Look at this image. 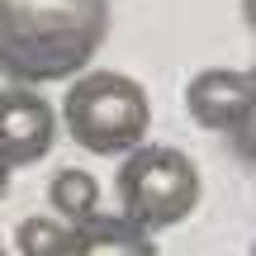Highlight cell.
<instances>
[{
	"instance_id": "277c9868",
	"label": "cell",
	"mask_w": 256,
	"mask_h": 256,
	"mask_svg": "<svg viewBox=\"0 0 256 256\" xmlns=\"http://www.w3.org/2000/svg\"><path fill=\"white\" fill-rule=\"evenodd\" d=\"M57 142V114L34 86H5L0 90V162L10 171L34 166Z\"/></svg>"
},
{
	"instance_id": "ba28073f",
	"label": "cell",
	"mask_w": 256,
	"mask_h": 256,
	"mask_svg": "<svg viewBox=\"0 0 256 256\" xmlns=\"http://www.w3.org/2000/svg\"><path fill=\"white\" fill-rule=\"evenodd\" d=\"M62 232H66V223H57V218H24L14 228V252L19 256H57Z\"/></svg>"
},
{
	"instance_id": "6da1fadb",
	"label": "cell",
	"mask_w": 256,
	"mask_h": 256,
	"mask_svg": "<svg viewBox=\"0 0 256 256\" xmlns=\"http://www.w3.org/2000/svg\"><path fill=\"white\" fill-rule=\"evenodd\" d=\"M110 38V0H0V76L72 81Z\"/></svg>"
},
{
	"instance_id": "3957f363",
	"label": "cell",
	"mask_w": 256,
	"mask_h": 256,
	"mask_svg": "<svg viewBox=\"0 0 256 256\" xmlns=\"http://www.w3.org/2000/svg\"><path fill=\"white\" fill-rule=\"evenodd\" d=\"M114 190H119V209L133 228L166 232L194 214L204 185H200V166L185 152L162 142H138L133 152H124Z\"/></svg>"
},
{
	"instance_id": "7a4b0ae2",
	"label": "cell",
	"mask_w": 256,
	"mask_h": 256,
	"mask_svg": "<svg viewBox=\"0 0 256 256\" xmlns=\"http://www.w3.org/2000/svg\"><path fill=\"white\" fill-rule=\"evenodd\" d=\"M152 104L147 90L124 72H86L72 76L62 95V128L90 156H124L147 142Z\"/></svg>"
},
{
	"instance_id": "8992f818",
	"label": "cell",
	"mask_w": 256,
	"mask_h": 256,
	"mask_svg": "<svg viewBox=\"0 0 256 256\" xmlns=\"http://www.w3.org/2000/svg\"><path fill=\"white\" fill-rule=\"evenodd\" d=\"M57 256H156V242H152V232L133 228L124 214L95 209L90 218L66 223Z\"/></svg>"
},
{
	"instance_id": "52a82bcc",
	"label": "cell",
	"mask_w": 256,
	"mask_h": 256,
	"mask_svg": "<svg viewBox=\"0 0 256 256\" xmlns=\"http://www.w3.org/2000/svg\"><path fill=\"white\" fill-rule=\"evenodd\" d=\"M48 204H52V214L62 223H81L100 209V180L90 171H81V166H66L48 185Z\"/></svg>"
},
{
	"instance_id": "9c48e42d",
	"label": "cell",
	"mask_w": 256,
	"mask_h": 256,
	"mask_svg": "<svg viewBox=\"0 0 256 256\" xmlns=\"http://www.w3.org/2000/svg\"><path fill=\"white\" fill-rule=\"evenodd\" d=\"M5 194H10V166L0 162V200H5Z\"/></svg>"
},
{
	"instance_id": "30bf717a",
	"label": "cell",
	"mask_w": 256,
	"mask_h": 256,
	"mask_svg": "<svg viewBox=\"0 0 256 256\" xmlns=\"http://www.w3.org/2000/svg\"><path fill=\"white\" fill-rule=\"evenodd\" d=\"M0 256H10V252H5V247H0Z\"/></svg>"
},
{
	"instance_id": "5b68a950",
	"label": "cell",
	"mask_w": 256,
	"mask_h": 256,
	"mask_svg": "<svg viewBox=\"0 0 256 256\" xmlns=\"http://www.w3.org/2000/svg\"><path fill=\"white\" fill-rule=\"evenodd\" d=\"M252 104H256V76L242 66H209L185 86V110L200 128H218V133L247 128Z\"/></svg>"
}]
</instances>
